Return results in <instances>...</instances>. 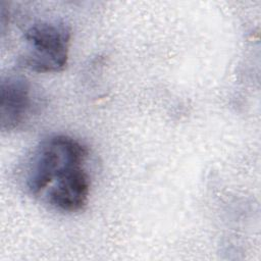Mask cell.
I'll return each instance as SVG.
<instances>
[{"label": "cell", "mask_w": 261, "mask_h": 261, "mask_svg": "<svg viewBox=\"0 0 261 261\" xmlns=\"http://www.w3.org/2000/svg\"><path fill=\"white\" fill-rule=\"evenodd\" d=\"M89 151L76 139L66 135H52L44 139L30 159L27 190L34 196L42 195L49 186L69 170L83 166Z\"/></svg>", "instance_id": "6da1fadb"}, {"label": "cell", "mask_w": 261, "mask_h": 261, "mask_svg": "<svg viewBox=\"0 0 261 261\" xmlns=\"http://www.w3.org/2000/svg\"><path fill=\"white\" fill-rule=\"evenodd\" d=\"M27 47L19 57L21 66L36 72H58L68 61L71 33L60 21H39L32 24L23 35Z\"/></svg>", "instance_id": "7a4b0ae2"}, {"label": "cell", "mask_w": 261, "mask_h": 261, "mask_svg": "<svg viewBox=\"0 0 261 261\" xmlns=\"http://www.w3.org/2000/svg\"><path fill=\"white\" fill-rule=\"evenodd\" d=\"M90 177L83 166L75 167L52 182L43 193L49 206L60 212L83 210L90 195Z\"/></svg>", "instance_id": "3957f363"}, {"label": "cell", "mask_w": 261, "mask_h": 261, "mask_svg": "<svg viewBox=\"0 0 261 261\" xmlns=\"http://www.w3.org/2000/svg\"><path fill=\"white\" fill-rule=\"evenodd\" d=\"M32 107L31 87L27 80L9 75L0 86L1 129L10 132L18 128L27 120Z\"/></svg>", "instance_id": "277c9868"}]
</instances>
